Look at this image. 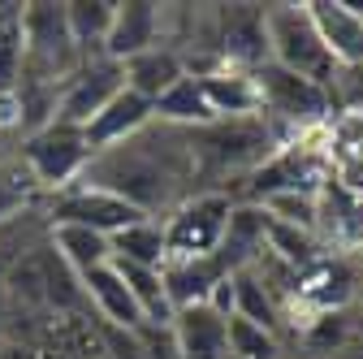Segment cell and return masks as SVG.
<instances>
[{
    "instance_id": "cell-1",
    "label": "cell",
    "mask_w": 363,
    "mask_h": 359,
    "mask_svg": "<svg viewBox=\"0 0 363 359\" xmlns=\"http://www.w3.org/2000/svg\"><path fill=\"white\" fill-rule=\"evenodd\" d=\"M173 139H177L173 126L169 130L160 126V134H156V121H152L134 139H125L108 152H96L78 182L104 187L117 199H125L130 208H139L143 216H152L173 204L177 177L195 165V143H173Z\"/></svg>"
},
{
    "instance_id": "cell-2",
    "label": "cell",
    "mask_w": 363,
    "mask_h": 359,
    "mask_svg": "<svg viewBox=\"0 0 363 359\" xmlns=\"http://www.w3.org/2000/svg\"><path fill=\"white\" fill-rule=\"evenodd\" d=\"M264 35H268V61L298 78H311L320 87H333L337 65L329 48L315 35V22L307 5H268L264 9Z\"/></svg>"
},
{
    "instance_id": "cell-3",
    "label": "cell",
    "mask_w": 363,
    "mask_h": 359,
    "mask_svg": "<svg viewBox=\"0 0 363 359\" xmlns=\"http://www.w3.org/2000/svg\"><path fill=\"white\" fill-rule=\"evenodd\" d=\"M230 208H234V199L220 195V191H203V195H191V199L173 204L169 221H160L169 260L216 255L220 238H225V226H230Z\"/></svg>"
},
{
    "instance_id": "cell-4",
    "label": "cell",
    "mask_w": 363,
    "mask_h": 359,
    "mask_svg": "<svg viewBox=\"0 0 363 359\" xmlns=\"http://www.w3.org/2000/svg\"><path fill=\"white\" fill-rule=\"evenodd\" d=\"M22 165L30 169V177L39 182V191L57 195V191L74 187L78 177L86 173L91 148H86V139H82L78 126L52 121V126L26 134V143H22Z\"/></svg>"
},
{
    "instance_id": "cell-5",
    "label": "cell",
    "mask_w": 363,
    "mask_h": 359,
    "mask_svg": "<svg viewBox=\"0 0 363 359\" xmlns=\"http://www.w3.org/2000/svg\"><path fill=\"white\" fill-rule=\"evenodd\" d=\"M255 87H259V117H277L294 130H307V126H320L329 113H333V100H329V87L311 82V78H298L281 65H259L255 70Z\"/></svg>"
},
{
    "instance_id": "cell-6",
    "label": "cell",
    "mask_w": 363,
    "mask_h": 359,
    "mask_svg": "<svg viewBox=\"0 0 363 359\" xmlns=\"http://www.w3.org/2000/svg\"><path fill=\"white\" fill-rule=\"evenodd\" d=\"M48 221H52V226H82V230H96V234L113 238L125 226H134V221H143V212L130 208L125 199H117L104 187L74 182V187L48 195Z\"/></svg>"
},
{
    "instance_id": "cell-7",
    "label": "cell",
    "mask_w": 363,
    "mask_h": 359,
    "mask_svg": "<svg viewBox=\"0 0 363 359\" xmlns=\"http://www.w3.org/2000/svg\"><path fill=\"white\" fill-rule=\"evenodd\" d=\"M125 87L121 78V65L108 61L104 53L100 57H82V65L61 82V96H57V121L61 126H86L91 117H96L117 92Z\"/></svg>"
},
{
    "instance_id": "cell-8",
    "label": "cell",
    "mask_w": 363,
    "mask_h": 359,
    "mask_svg": "<svg viewBox=\"0 0 363 359\" xmlns=\"http://www.w3.org/2000/svg\"><path fill=\"white\" fill-rule=\"evenodd\" d=\"M315 35L337 70H363V9L346 0H307Z\"/></svg>"
},
{
    "instance_id": "cell-9",
    "label": "cell",
    "mask_w": 363,
    "mask_h": 359,
    "mask_svg": "<svg viewBox=\"0 0 363 359\" xmlns=\"http://www.w3.org/2000/svg\"><path fill=\"white\" fill-rule=\"evenodd\" d=\"M164 35V9L147 5V0H125V5H113V26L104 35V57L125 65L130 57L160 48Z\"/></svg>"
},
{
    "instance_id": "cell-10",
    "label": "cell",
    "mask_w": 363,
    "mask_h": 359,
    "mask_svg": "<svg viewBox=\"0 0 363 359\" xmlns=\"http://www.w3.org/2000/svg\"><path fill=\"white\" fill-rule=\"evenodd\" d=\"M220 22V57L230 70H247L255 74L259 65H268V35H264V9L259 5H225L216 13Z\"/></svg>"
},
{
    "instance_id": "cell-11",
    "label": "cell",
    "mask_w": 363,
    "mask_h": 359,
    "mask_svg": "<svg viewBox=\"0 0 363 359\" xmlns=\"http://www.w3.org/2000/svg\"><path fill=\"white\" fill-rule=\"evenodd\" d=\"M169 338L177 359H230V321L208 303L177 307L169 321Z\"/></svg>"
},
{
    "instance_id": "cell-12",
    "label": "cell",
    "mask_w": 363,
    "mask_h": 359,
    "mask_svg": "<svg viewBox=\"0 0 363 359\" xmlns=\"http://www.w3.org/2000/svg\"><path fill=\"white\" fill-rule=\"evenodd\" d=\"M156 121V113H152V104L143 100V96H134V92H121L91 117L86 126H82V139H86V148H91V156L96 152H108V148H117V143H125V139H134L139 130H147Z\"/></svg>"
},
{
    "instance_id": "cell-13",
    "label": "cell",
    "mask_w": 363,
    "mask_h": 359,
    "mask_svg": "<svg viewBox=\"0 0 363 359\" xmlns=\"http://www.w3.org/2000/svg\"><path fill=\"white\" fill-rule=\"evenodd\" d=\"M195 78H199V92H203V100H208V109H212L216 121H251V117H259L255 74L216 65V70H203Z\"/></svg>"
},
{
    "instance_id": "cell-14",
    "label": "cell",
    "mask_w": 363,
    "mask_h": 359,
    "mask_svg": "<svg viewBox=\"0 0 363 359\" xmlns=\"http://www.w3.org/2000/svg\"><path fill=\"white\" fill-rule=\"evenodd\" d=\"M78 286H82V299L100 311V321L108 329H125V333L147 329L139 303H134V294L125 290V282H121V273L113 264H100V268H91V273H82Z\"/></svg>"
},
{
    "instance_id": "cell-15",
    "label": "cell",
    "mask_w": 363,
    "mask_h": 359,
    "mask_svg": "<svg viewBox=\"0 0 363 359\" xmlns=\"http://www.w3.org/2000/svg\"><path fill=\"white\" fill-rule=\"evenodd\" d=\"M264 234H268V212H264L259 204H234L216 260L230 268V273L251 268V264L259 260V251H264Z\"/></svg>"
},
{
    "instance_id": "cell-16",
    "label": "cell",
    "mask_w": 363,
    "mask_h": 359,
    "mask_svg": "<svg viewBox=\"0 0 363 359\" xmlns=\"http://www.w3.org/2000/svg\"><path fill=\"white\" fill-rule=\"evenodd\" d=\"M230 273L216 255H199V260H164L160 264V282H164V294L177 307H191V303H208L212 286Z\"/></svg>"
},
{
    "instance_id": "cell-17",
    "label": "cell",
    "mask_w": 363,
    "mask_h": 359,
    "mask_svg": "<svg viewBox=\"0 0 363 359\" xmlns=\"http://www.w3.org/2000/svg\"><path fill=\"white\" fill-rule=\"evenodd\" d=\"M121 78H125V92H134V96H143L147 104H156L177 78H186V61H182L169 43H160V48H152V53L130 57L121 65Z\"/></svg>"
},
{
    "instance_id": "cell-18",
    "label": "cell",
    "mask_w": 363,
    "mask_h": 359,
    "mask_svg": "<svg viewBox=\"0 0 363 359\" xmlns=\"http://www.w3.org/2000/svg\"><path fill=\"white\" fill-rule=\"evenodd\" d=\"M152 113H156L160 126H173V130H208V126H216V117H212V109H208V100L199 92L195 74L177 78L169 92L152 104Z\"/></svg>"
},
{
    "instance_id": "cell-19",
    "label": "cell",
    "mask_w": 363,
    "mask_h": 359,
    "mask_svg": "<svg viewBox=\"0 0 363 359\" xmlns=\"http://www.w3.org/2000/svg\"><path fill=\"white\" fill-rule=\"evenodd\" d=\"M350 294H354V273H350L346 260H325L320 255L298 277V299H307L311 307H320V311H337Z\"/></svg>"
},
{
    "instance_id": "cell-20",
    "label": "cell",
    "mask_w": 363,
    "mask_h": 359,
    "mask_svg": "<svg viewBox=\"0 0 363 359\" xmlns=\"http://www.w3.org/2000/svg\"><path fill=\"white\" fill-rule=\"evenodd\" d=\"M52 255L74 277L91 273V268H100V264H113L108 238L96 234V230H82V226H52Z\"/></svg>"
},
{
    "instance_id": "cell-21",
    "label": "cell",
    "mask_w": 363,
    "mask_h": 359,
    "mask_svg": "<svg viewBox=\"0 0 363 359\" xmlns=\"http://www.w3.org/2000/svg\"><path fill=\"white\" fill-rule=\"evenodd\" d=\"M113 268L121 273L125 290L134 294V303H139L143 321L152 329H169L173 321V303L164 294V282H160V268H143V264H125V260H113Z\"/></svg>"
},
{
    "instance_id": "cell-22",
    "label": "cell",
    "mask_w": 363,
    "mask_h": 359,
    "mask_svg": "<svg viewBox=\"0 0 363 359\" xmlns=\"http://www.w3.org/2000/svg\"><path fill=\"white\" fill-rule=\"evenodd\" d=\"M230 282H234V316L255 325V329L281 333V316H286V311L277 307V299L264 290V282L255 277V268H238V273H230Z\"/></svg>"
},
{
    "instance_id": "cell-23",
    "label": "cell",
    "mask_w": 363,
    "mask_h": 359,
    "mask_svg": "<svg viewBox=\"0 0 363 359\" xmlns=\"http://www.w3.org/2000/svg\"><path fill=\"white\" fill-rule=\"evenodd\" d=\"M108 247H113V260L143 264V268H160V264L169 260L160 216H143V221H134V226H125L121 234L108 238Z\"/></svg>"
},
{
    "instance_id": "cell-24",
    "label": "cell",
    "mask_w": 363,
    "mask_h": 359,
    "mask_svg": "<svg viewBox=\"0 0 363 359\" xmlns=\"http://www.w3.org/2000/svg\"><path fill=\"white\" fill-rule=\"evenodd\" d=\"M65 26H69V39L82 57H91V48L104 53V35L113 26V5L108 0H69L65 5Z\"/></svg>"
},
{
    "instance_id": "cell-25",
    "label": "cell",
    "mask_w": 363,
    "mask_h": 359,
    "mask_svg": "<svg viewBox=\"0 0 363 359\" xmlns=\"http://www.w3.org/2000/svg\"><path fill=\"white\" fill-rule=\"evenodd\" d=\"M259 208L272 221H281V226H294V230H307V234L320 238V195H311V191H277V195L259 199Z\"/></svg>"
},
{
    "instance_id": "cell-26",
    "label": "cell",
    "mask_w": 363,
    "mask_h": 359,
    "mask_svg": "<svg viewBox=\"0 0 363 359\" xmlns=\"http://www.w3.org/2000/svg\"><path fill=\"white\" fill-rule=\"evenodd\" d=\"M39 182L30 177V169L22 165V156H5L0 160V226L13 216H22V208H30L39 199Z\"/></svg>"
},
{
    "instance_id": "cell-27",
    "label": "cell",
    "mask_w": 363,
    "mask_h": 359,
    "mask_svg": "<svg viewBox=\"0 0 363 359\" xmlns=\"http://www.w3.org/2000/svg\"><path fill=\"white\" fill-rule=\"evenodd\" d=\"M22 5H0V92H13L22 82Z\"/></svg>"
},
{
    "instance_id": "cell-28",
    "label": "cell",
    "mask_w": 363,
    "mask_h": 359,
    "mask_svg": "<svg viewBox=\"0 0 363 359\" xmlns=\"http://www.w3.org/2000/svg\"><path fill=\"white\" fill-rule=\"evenodd\" d=\"M230 359H281V338L230 316Z\"/></svg>"
},
{
    "instance_id": "cell-29",
    "label": "cell",
    "mask_w": 363,
    "mask_h": 359,
    "mask_svg": "<svg viewBox=\"0 0 363 359\" xmlns=\"http://www.w3.org/2000/svg\"><path fill=\"white\" fill-rule=\"evenodd\" d=\"M22 130V96H18V87L13 92H0V134H13Z\"/></svg>"
},
{
    "instance_id": "cell-30",
    "label": "cell",
    "mask_w": 363,
    "mask_h": 359,
    "mask_svg": "<svg viewBox=\"0 0 363 359\" xmlns=\"http://www.w3.org/2000/svg\"><path fill=\"white\" fill-rule=\"evenodd\" d=\"M333 359H363V350H354V346H342V350H333Z\"/></svg>"
}]
</instances>
